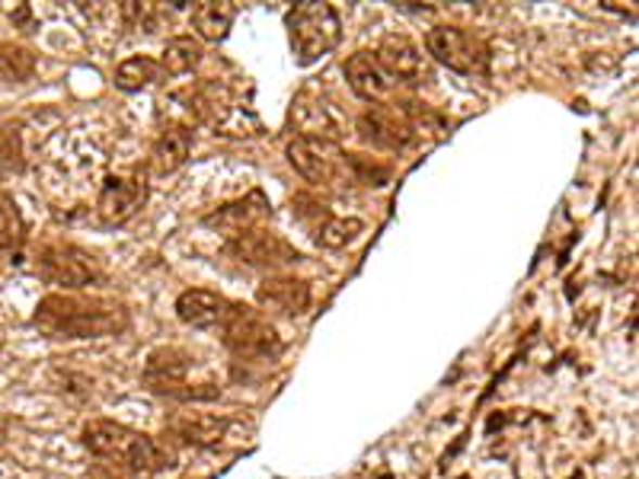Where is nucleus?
Returning a JSON list of instances; mask_svg holds the SVG:
<instances>
[{"label":"nucleus","instance_id":"obj_1","mask_svg":"<svg viewBox=\"0 0 639 479\" xmlns=\"http://www.w3.org/2000/svg\"><path fill=\"white\" fill-rule=\"evenodd\" d=\"M33 323L52 339H103L128 326V310L113 298L49 295L39 300Z\"/></svg>","mask_w":639,"mask_h":479},{"label":"nucleus","instance_id":"obj_2","mask_svg":"<svg viewBox=\"0 0 639 479\" xmlns=\"http://www.w3.org/2000/svg\"><path fill=\"white\" fill-rule=\"evenodd\" d=\"M84 448L103 461H116L131 474H161L170 467V454L148 435L122 425V422L97 419L84 425Z\"/></svg>","mask_w":639,"mask_h":479},{"label":"nucleus","instance_id":"obj_3","mask_svg":"<svg viewBox=\"0 0 639 479\" xmlns=\"http://www.w3.org/2000/svg\"><path fill=\"white\" fill-rule=\"evenodd\" d=\"M291 49L301 64H314L330 55L343 39V20L330 3H297L285 16Z\"/></svg>","mask_w":639,"mask_h":479},{"label":"nucleus","instance_id":"obj_4","mask_svg":"<svg viewBox=\"0 0 639 479\" xmlns=\"http://www.w3.org/2000/svg\"><path fill=\"white\" fill-rule=\"evenodd\" d=\"M221 333H225V346L237 359L276 361L285 349L276 326L256 307H246V303L228 307V313L221 320Z\"/></svg>","mask_w":639,"mask_h":479},{"label":"nucleus","instance_id":"obj_5","mask_svg":"<svg viewBox=\"0 0 639 479\" xmlns=\"http://www.w3.org/2000/svg\"><path fill=\"white\" fill-rule=\"evenodd\" d=\"M192 367L189 352L182 349H157L151 352V359L144 364V387L157 397H170V400H218L221 390L212 384H189L186 374Z\"/></svg>","mask_w":639,"mask_h":479},{"label":"nucleus","instance_id":"obj_6","mask_svg":"<svg viewBox=\"0 0 639 479\" xmlns=\"http://www.w3.org/2000/svg\"><path fill=\"white\" fill-rule=\"evenodd\" d=\"M36 272L49 285H59V288H67V292L90 288V285H97L103 279V269H100L97 256H90L87 249H80L74 243H49V246H42L39 256H36Z\"/></svg>","mask_w":639,"mask_h":479},{"label":"nucleus","instance_id":"obj_7","mask_svg":"<svg viewBox=\"0 0 639 479\" xmlns=\"http://www.w3.org/2000/svg\"><path fill=\"white\" fill-rule=\"evenodd\" d=\"M425 52L455 74L473 77L489 70V46L461 26H432L425 36Z\"/></svg>","mask_w":639,"mask_h":479},{"label":"nucleus","instance_id":"obj_8","mask_svg":"<svg viewBox=\"0 0 639 479\" xmlns=\"http://www.w3.org/2000/svg\"><path fill=\"white\" fill-rule=\"evenodd\" d=\"M355 125H358V134L381 151H407L416 141V125H412L409 106L371 103Z\"/></svg>","mask_w":639,"mask_h":479},{"label":"nucleus","instance_id":"obj_9","mask_svg":"<svg viewBox=\"0 0 639 479\" xmlns=\"http://www.w3.org/2000/svg\"><path fill=\"white\" fill-rule=\"evenodd\" d=\"M225 249L237 262L253 266V269H285V266L301 262V253L291 246L289 239H282L266 228H250V231L237 234V237L228 239Z\"/></svg>","mask_w":639,"mask_h":479},{"label":"nucleus","instance_id":"obj_10","mask_svg":"<svg viewBox=\"0 0 639 479\" xmlns=\"http://www.w3.org/2000/svg\"><path fill=\"white\" fill-rule=\"evenodd\" d=\"M285 157L289 164L314 185H330V182L340 177V170L346 167L343 160V151L330 141H314V138H291L289 147H285Z\"/></svg>","mask_w":639,"mask_h":479},{"label":"nucleus","instance_id":"obj_11","mask_svg":"<svg viewBox=\"0 0 639 479\" xmlns=\"http://www.w3.org/2000/svg\"><path fill=\"white\" fill-rule=\"evenodd\" d=\"M148 202V185L138 177H110L103 182V192H100V202H97V211L103 218V224L110 228H118L125 221H131Z\"/></svg>","mask_w":639,"mask_h":479},{"label":"nucleus","instance_id":"obj_12","mask_svg":"<svg viewBox=\"0 0 639 479\" xmlns=\"http://www.w3.org/2000/svg\"><path fill=\"white\" fill-rule=\"evenodd\" d=\"M378 61L381 67L391 74L394 83H422L429 77V64H425V55L419 52V46L407 39V36H384L381 46H378Z\"/></svg>","mask_w":639,"mask_h":479},{"label":"nucleus","instance_id":"obj_13","mask_svg":"<svg viewBox=\"0 0 639 479\" xmlns=\"http://www.w3.org/2000/svg\"><path fill=\"white\" fill-rule=\"evenodd\" d=\"M343 74L349 80L352 93L361 96L365 103H384L394 90L391 74L381 67V61L374 52H355L343 64Z\"/></svg>","mask_w":639,"mask_h":479},{"label":"nucleus","instance_id":"obj_14","mask_svg":"<svg viewBox=\"0 0 639 479\" xmlns=\"http://www.w3.org/2000/svg\"><path fill=\"white\" fill-rule=\"evenodd\" d=\"M291 125L297 128V138H314V141H330V144H336L343 134L336 113L323 100H317L314 93H301L294 100Z\"/></svg>","mask_w":639,"mask_h":479},{"label":"nucleus","instance_id":"obj_15","mask_svg":"<svg viewBox=\"0 0 639 479\" xmlns=\"http://www.w3.org/2000/svg\"><path fill=\"white\" fill-rule=\"evenodd\" d=\"M269 198L259 192V189H253L250 195H243V198H237L231 205H225V208H218V211H212L208 218H205V224L208 228H221L228 239L237 237V234H243V231H250V228H259V221L263 218H269Z\"/></svg>","mask_w":639,"mask_h":479},{"label":"nucleus","instance_id":"obj_16","mask_svg":"<svg viewBox=\"0 0 639 479\" xmlns=\"http://www.w3.org/2000/svg\"><path fill=\"white\" fill-rule=\"evenodd\" d=\"M256 300L266 310H276V313H285V316H301L310 307V285L301 282V279H291V275H272L259 285Z\"/></svg>","mask_w":639,"mask_h":479},{"label":"nucleus","instance_id":"obj_17","mask_svg":"<svg viewBox=\"0 0 639 479\" xmlns=\"http://www.w3.org/2000/svg\"><path fill=\"white\" fill-rule=\"evenodd\" d=\"M228 307H231V300L221 298L218 292L189 288L176 298V316L192 329H212V326H221Z\"/></svg>","mask_w":639,"mask_h":479},{"label":"nucleus","instance_id":"obj_18","mask_svg":"<svg viewBox=\"0 0 639 479\" xmlns=\"http://www.w3.org/2000/svg\"><path fill=\"white\" fill-rule=\"evenodd\" d=\"M228 428H231V422L225 416H205V413H182L167 425V431L176 441L189 444V448H215L225 441Z\"/></svg>","mask_w":639,"mask_h":479},{"label":"nucleus","instance_id":"obj_19","mask_svg":"<svg viewBox=\"0 0 639 479\" xmlns=\"http://www.w3.org/2000/svg\"><path fill=\"white\" fill-rule=\"evenodd\" d=\"M189 151H192V131L186 125H167V128H161V134L154 138V147H151V167H154V173H161V177L176 173L189 160Z\"/></svg>","mask_w":639,"mask_h":479},{"label":"nucleus","instance_id":"obj_20","mask_svg":"<svg viewBox=\"0 0 639 479\" xmlns=\"http://www.w3.org/2000/svg\"><path fill=\"white\" fill-rule=\"evenodd\" d=\"M233 20H237V7L231 0H205L192 7V26L205 42H221L228 39Z\"/></svg>","mask_w":639,"mask_h":479},{"label":"nucleus","instance_id":"obj_21","mask_svg":"<svg viewBox=\"0 0 639 479\" xmlns=\"http://www.w3.org/2000/svg\"><path fill=\"white\" fill-rule=\"evenodd\" d=\"M161 61H154L151 55H135V59H125L116 67V87L118 90H144L151 87L154 80H161Z\"/></svg>","mask_w":639,"mask_h":479},{"label":"nucleus","instance_id":"obj_22","mask_svg":"<svg viewBox=\"0 0 639 479\" xmlns=\"http://www.w3.org/2000/svg\"><path fill=\"white\" fill-rule=\"evenodd\" d=\"M202 42L192 39V36H176L164 46V55H161V70L170 74V77H179V74H189L199 61H202Z\"/></svg>","mask_w":639,"mask_h":479},{"label":"nucleus","instance_id":"obj_23","mask_svg":"<svg viewBox=\"0 0 639 479\" xmlns=\"http://www.w3.org/2000/svg\"><path fill=\"white\" fill-rule=\"evenodd\" d=\"M39 61L29 49L13 46V42H0V83H26L36 77Z\"/></svg>","mask_w":639,"mask_h":479},{"label":"nucleus","instance_id":"obj_24","mask_svg":"<svg viewBox=\"0 0 639 479\" xmlns=\"http://www.w3.org/2000/svg\"><path fill=\"white\" fill-rule=\"evenodd\" d=\"M365 231V224L358 218H327L320 228H314V239L323 246V249H343L349 246L352 239L358 237Z\"/></svg>","mask_w":639,"mask_h":479},{"label":"nucleus","instance_id":"obj_25","mask_svg":"<svg viewBox=\"0 0 639 479\" xmlns=\"http://www.w3.org/2000/svg\"><path fill=\"white\" fill-rule=\"evenodd\" d=\"M26 243V221L13 198H0V249L16 253Z\"/></svg>","mask_w":639,"mask_h":479},{"label":"nucleus","instance_id":"obj_26","mask_svg":"<svg viewBox=\"0 0 639 479\" xmlns=\"http://www.w3.org/2000/svg\"><path fill=\"white\" fill-rule=\"evenodd\" d=\"M343 160L352 167V177L365 185H387L391 180V167L387 164H374L361 154H343Z\"/></svg>","mask_w":639,"mask_h":479},{"label":"nucleus","instance_id":"obj_27","mask_svg":"<svg viewBox=\"0 0 639 479\" xmlns=\"http://www.w3.org/2000/svg\"><path fill=\"white\" fill-rule=\"evenodd\" d=\"M0 164L7 170H20L23 167V151H20V134L13 125L0 128Z\"/></svg>","mask_w":639,"mask_h":479}]
</instances>
